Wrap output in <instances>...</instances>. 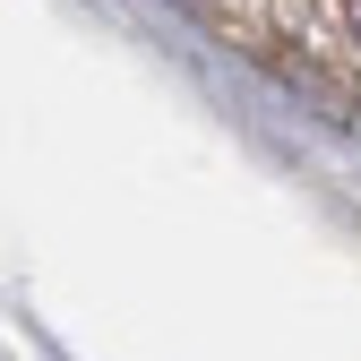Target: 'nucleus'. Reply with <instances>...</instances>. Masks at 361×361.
Returning <instances> with one entry per match:
<instances>
[{"label":"nucleus","mask_w":361,"mask_h":361,"mask_svg":"<svg viewBox=\"0 0 361 361\" xmlns=\"http://www.w3.org/2000/svg\"><path fill=\"white\" fill-rule=\"evenodd\" d=\"M353 26H361V9H353Z\"/></svg>","instance_id":"obj_1"}]
</instances>
